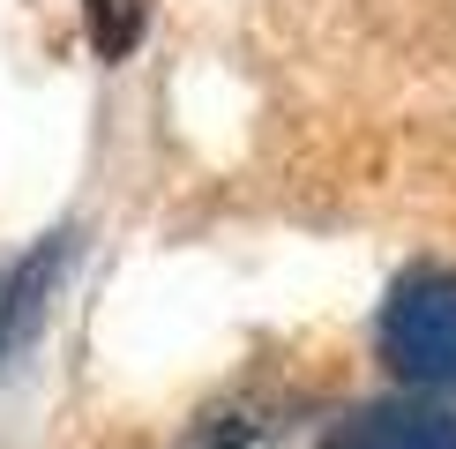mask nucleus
<instances>
[{
  "label": "nucleus",
  "instance_id": "4",
  "mask_svg": "<svg viewBox=\"0 0 456 449\" xmlns=\"http://www.w3.org/2000/svg\"><path fill=\"white\" fill-rule=\"evenodd\" d=\"M330 449H456V420L427 404H367L330 427Z\"/></svg>",
  "mask_w": 456,
  "mask_h": 449
},
{
  "label": "nucleus",
  "instance_id": "3",
  "mask_svg": "<svg viewBox=\"0 0 456 449\" xmlns=\"http://www.w3.org/2000/svg\"><path fill=\"white\" fill-rule=\"evenodd\" d=\"M61 262H68V233L37 240L23 262H8V270H0V367H8L15 352L37 337L45 299H53V285H61Z\"/></svg>",
  "mask_w": 456,
  "mask_h": 449
},
{
  "label": "nucleus",
  "instance_id": "2",
  "mask_svg": "<svg viewBox=\"0 0 456 449\" xmlns=\"http://www.w3.org/2000/svg\"><path fill=\"white\" fill-rule=\"evenodd\" d=\"M330 427L337 420L307 412L299 397H240L217 404L187 449H330Z\"/></svg>",
  "mask_w": 456,
  "mask_h": 449
},
{
  "label": "nucleus",
  "instance_id": "5",
  "mask_svg": "<svg viewBox=\"0 0 456 449\" xmlns=\"http://www.w3.org/2000/svg\"><path fill=\"white\" fill-rule=\"evenodd\" d=\"M83 23H90V45L105 61H127L142 23H150V0H83Z\"/></svg>",
  "mask_w": 456,
  "mask_h": 449
},
{
  "label": "nucleus",
  "instance_id": "1",
  "mask_svg": "<svg viewBox=\"0 0 456 449\" xmlns=\"http://www.w3.org/2000/svg\"><path fill=\"white\" fill-rule=\"evenodd\" d=\"M382 360L396 382L456 397V270H411L382 307Z\"/></svg>",
  "mask_w": 456,
  "mask_h": 449
}]
</instances>
